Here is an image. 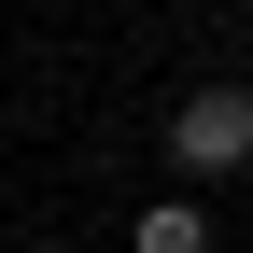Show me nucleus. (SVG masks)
<instances>
[{
	"label": "nucleus",
	"mask_w": 253,
	"mask_h": 253,
	"mask_svg": "<svg viewBox=\"0 0 253 253\" xmlns=\"http://www.w3.org/2000/svg\"><path fill=\"white\" fill-rule=\"evenodd\" d=\"M169 169H197V183L253 169V84H183L169 99Z\"/></svg>",
	"instance_id": "obj_1"
},
{
	"label": "nucleus",
	"mask_w": 253,
	"mask_h": 253,
	"mask_svg": "<svg viewBox=\"0 0 253 253\" xmlns=\"http://www.w3.org/2000/svg\"><path fill=\"white\" fill-rule=\"evenodd\" d=\"M42 253H56V239H42Z\"/></svg>",
	"instance_id": "obj_3"
},
{
	"label": "nucleus",
	"mask_w": 253,
	"mask_h": 253,
	"mask_svg": "<svg viewBox=\"0 0 253 253\" xmlns=\"http://www.w3.org/2000/svg\"><path fill=\"white\" fill-rule=\"evenodd\" d=\"M126 253H211V211H197V197H155V211H141V239H126Z\"/></svg>",
	"instance_id": "obj_2"
}]
</instances>
